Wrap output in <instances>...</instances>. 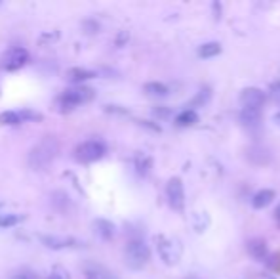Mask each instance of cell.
Returning <instances> with one entry per match:
<instances>
[{
  "label": "cell",
  "mask_w": 280,
  "mask_h": 279,
  "mask_svg": "<svg viewBox=\"0 0 280 279\" xmlns=\"http://www.w3.org/2000/svg\"><path fill=\"white\" fill-rule=\"evenodd\" d=\"M17 222H21V216L17 214H0V228H12Z\"/></svg>",
  "instance_id": "23"
},
{
  "label": "cell",
  "mask_w": 280,
  "mask_h": 279,
  "mask_svg": "<svg viewBox=\"0 0 280 279\" xmlns=\"http://www.w3.org/2000/svg\"><path fill=\"white\" fill-rule=\"evenodd\" d=\"M14 279H37V275L31 273V271H23V273H17Z\"/></svg>",
  "instance_id": "31"
},
{
  "label": "cell",
  "mask_w": 280,
  "mask_h": 279,
  "mask_svg": "<svg viewBox=\"0 0 280 279\" xmlns=\"http://www.w3.org/2000/svg\"><path fill=\"white\" fill-rule=\"evenodd\" d=\"M143 90H145V94L151 98H166L170 94V88L166 86L164 82H156V80L147 82V84L143 86Z\"/></svg>",
  "instance_id": "14"
},
{
  "label": "cell",
  "mask_w": 280,
  "mask_h": 279,
  "mask_svg": "<svg viewBox=\"0 0 280 279\" xmlns=\"http://www.w3.org/2000/svg\"><path fill=\"white\" fill-rule=\"evenodd\" d=\"M272 120H274V122H276V127H280V113H276V115H274V117H272Z\"/></svg>",
  "instance_id": "32"
},
{
  "label": "cell",
  "mask_w": 280,
  "mask_h": 279,
  "mask_svg": "<svg viewBox=\"0 0 280 279\" xmlns=\"http://www.w3.org/2000/svg\"><path fill=\"white\" fill-rule=\"evenodd\" d=\"M198 122V113L195 109H183L181 113L176 115V125L178 127H193Z\"/></svg>",
  "instance_id": "16"
},
{
  "label": "cell",
  "mask_w": 280,
  "mask_h": 279,
  "mask_svg": "<svg viewBox=\"0 0 280 279\" xmlns=\"http://www.w3.org/2000/svg\"><path fill=\"white\" fill-rule=\"evenodd\" d=\"M124 42H128V31H120V35H117V39H115V44L122 46Z\"/></svg>",
  "instance_id": "29"
},
{
  "label": "cell",
  "mask_w": 280,
  "mask_h": 279,
  "mask_svg": "<svg viewBox=\"0 0 280 279\" xmlns=\"http://www.w3.org/2000/svg\"><path fill=\"white\" fill-rule=\"evenodd\" d=\"M274 199V192L269 190V188H265V190H259V192L252 197V207L257 208V210H261V208L269 207Z\"/></svg>",
  "instance_id": "12"
},
{
  "label": "cell",
  "mask_w": 280,
  "mask_h": 279,
  "mask_svg": "<svg viewBox=\"0 0 280 279\" xmlns=\"http://www.w3.org/2000/svg\"><path fill=\"white\" fill-rule=\"evenodd\" d=\"M246 251H248V255L252 256V258H256V260H267V256H269L267 243H265L261 237L250 239L248 243H246Z\"/></svg>",
  "instance_id": "10"
},
{
  "label": "cell",
  "mask_w": 280,
  "mask_h": 279,
  "mask_svg": "<svg viewBox=\"0 0 280 279\" xmlns=\"http://www.w3.org/2000/svg\"><path fill=\"white\" fill-rule=\"evenodd\" d=\"M221 54V44L219 42H204L202 46L198 48V56L202 59H210Z\"/></svg>",
  "instance_id": "18"
},
{
  "label": "cell",
  "mask_w": 280,
  "mask_h": 279,
  "mask_svg": "<svg viewBox=\"0 0 280 279\" xmlns=\"http://www.w3.org/2000/svg\"><path fill=\"white\" fill-rule=\"evenodd\" d=\"M208 226H210L208 214H206V212H195V230L198 231V233H202V231H206Z\"/></svg>",
  "instance_id": "22"
},
{
  "label": "cell",
  "mask_w": 280,
  "mask_h": 279,
  "mask_svg": "<svg viewBox=\"0 0 280 279\" xmlns=\"http://www.w3.org/2000/svg\"><path fill=\"white\" fill-rule=\"evenodd\" d=\"M93 96H95V90L90 86H80L78 84V86L65 88L55 100V109L61 113H69L80 104H86V102L93 100Z\"/></svg>",
  "instance_id": "2"
},
{
  "label": "cell",
  "mask_w": 280,
  "mask_h": 279,
  "mask_svg": "<svg viewBox=\"0 0 280 279\" xmlns=\"http://www.w3.org/2000/svg\"><path fill=\"white\" fill-rule=\"evenodd\" d=\"M19 115H21V120H39L40 119V115L39 113H34L31 111V109H23V111H19Z\"/></svg>",
  "instance_id": "27"
},
{
  "label": "cell",
  "mask_w": 280,
  "mask_h": 279,
  "mask_svg": "<svg viewBox=\"0 0 280 279\" xmlns=\"http://www.w3.org/2000/svg\"><path fill=\"white\" fill-rule=\"evenodd\" d=\"M46 279H71V277H69V271L65 270V268H61V266H54L52 271H50V275H48Z\"/></svg>",
  "instance_id": "24"
},
{
  "label": "cell",
  "mask_w": 280,
  "mask_h": 279,
  "mask_svg": "<svg viewBox=\"0 0 280 279\" xmlns=\"http://www.w3.org/2000/svg\"><path fill=\"white\" fill-rule=\"evenodd\" d=\"M274 218H276V220H280V205L274 208Z\"/></svg>",
  "instance_id": "33"
},
{
  "label": "cell",
  "mask_w": 280,
  "mask_h": 279,
  "mask_svg": "<svg viewBox=\"0 0 280 279\" xmlns=\"http://www.w3.org/2000/svg\"><path fill=\"white\" fill-rule=\"evenodd\" d=\"M248 159L252 163H256V165H267L271 161V155H269V151L265 147L257 145V147H250L248 149Z\"/></svg>",
  "instance_id": "17"
},
{
  "label": "cell",
  "mask_w": 280,
  "mask_h": 279,
  "mask_svg": "<svg viewBox=\"0 0 280 279\" xmlns=\"http://www.w3.org/2000/svg\"><path fill=\"white\" fill-rule=\"evenodd\" d=\"M82 27H84L86 33H97L99 23H97L95 19H84V21H82Z\"/></svg>",
  "instance_id": "25"
},
{
  "label": "cell",
  "mask_w": 280,
  "mask_h": 279,
  "mask_svg": "<svg viewBox=\"0 0 280 279\" xmlns=\"http://www.w3.org/2000/svg\"><path fill=\"white\" fill-rule=\"evenodd\" d=\"M107 153V145L101 140H95V138H90V140H84L77 145L75 149V159L80 161V163H93V161H99L105 157Z\"/></svg>",
  "instance_id": "5"
},
{
  "label": "cell",
  "mask_w": 280,
  "mask_h": 279,
  "mask_svg": "<svg viewBox=\"0 0 280 279\" xmlns=\"http://www.w3.org/2000/svg\"><path fill=\"white\" fill-rule=\"evenodd\" d=\"M238 102H240L242 107H259L261 109L263 104L267 102V94H265L261 88H256V86L242 88Z\"/></svg>",
  "instance_id": "8"
},
{
  "label": "cell",
  "mask_w": 280,
  "mask_h": 279,
  "mask_svg": "<svg viewBox=\"0 0 280 279\" xmlns=\"http://www.w3.org/2000/svg\"><path fill=\"white\" fill-rule=\"evenodd\" d=\"M151 167H153V159L149 155H145V153L135 155V170H137V174L147 176L151 172Z\"/></svg>",
  "instance_id": "19"
},
{
  "label": "cell",
  "mask_w": 280,
  "mask_h": 279,
  "mask_svg": "<svg viewBox=\"0 0 280 279\" xmlns=\"http://www.w3.org/2000/svg\"><path fill=\"white\" fill-rule=\"evenodd\" d=\"M93 230L97 233V237H101L103 241H109L115 237V224L111 222V220H105V218H97L95 222H93Z\"/></svg>",
  "instance_id": "11"
},
{
  "label": "cell",
  "mask_w": 280,
  "mask_h": 279,
  "mask_svg": "<svg viewBox=\"0 0 280 279\" xmlns=\"http://www.w3.org/2000/svg\"><path fill=\"white\" fill-rule=\"evenodd\" d=\"M126 264L132 268V270H141L145 268L151 260V249L143 239H132L128 241L124 251Z\"/></svg>",
  "instance_id": "3"
},
{
  "label": "cell",
  "mask_w": 280,
  "mask_h": 279,
  "mask_svg": "<svg viewBox=\"0 0 280 279\" xmlns=\"http://www.w3.org/2000/svg\"><path fill=\"white\" fill-rule=\"evenodd\" d=\"M166 197H168V205L173 210L181 212L185 208V190H183V182L181 178L173 176L166 183Z\"/></svg>",
  "instance_id": "7"
},
{
  "label": "cell",
  "mask_w": 280,
  "mask_h": 279,
  "mask_svg": "<svg viewBox=\"0 0 280 279\" xmlns=\"http://www.w3.org/2000/svg\"><path fill=\"white\" fill-rule=\"evenodd\" d=\"M240 120L246 127H257L261 120V109L259 107H242Z\"/></svg>",
  "instance_id": "13"
},
{
  "label": "cell",
  "mask_w": 280,
  "mask_h": 279,
  "mask_svg": "<svg viewBox=\"0 0 280 279\" xmlns=\"http://www.w3.org/2000/svg\"><path fill=\"white\" fill-rule=\"evenodd\" d=\"M59 142L55 140L54 136H46V138H42L40 142L31 147V151H29V165L31 168L34 170H46V168L52 167V163L55 161V157L59 155Z\"/></svg>",
  "instance_id": "1"
},
{
  "label": "cell",
  "mask_w": 280,
  "mask_h": 279,
  "mask_svg": "<svg viewBox=\"0 0 280 279\" xmlns=\"http://www.w3.org/2000/svg\"><path fill=\"white\" fill-rule=\"evenodd\" d=\"M86 279H103V275L97 270H86Z\"/></svg>",
  "instance_id": "30"
},
{
  "label": "cell",
  "mask_w": 280,
  "mask_h": 279,
  "mask_svg": "<svg viewBox=\"0 0 280 279\" xmlns=\"http://www.w3.org/2000/svg\"><path fill=\"white\" fill-rule=\"evenodd\" d=\"M29 52L21 46H14V48H8L2 57H0V67L4 69V71H17V69H21L25 65L29 64Z\"/></svg>",
  "instance_id": "6"
},
{
  "label": "cell",
  "mask_w": 280,
  "mask_h": 279,
  "mask_svg": "<svg viewBox=\"0 0 280 279\" xmlns=\"http://www.w3.org/2000/svg\"><path fill=\"white\" fill-rule=\"evenodd\" d=\"M19 122H23V120H21V115H19V111H12V109H8V111L0 113V125L10 127V125H19Z\"/></svg>",
  "instance_id": "20"
},
{
  "label": "cell",
  "mask_w": 280,
  "mask_h": 279,
  "mask_svg": "<svg viewBox=\"0 0 280 279\" xmlns=\"http://www.w3.org/2000/svg\"><path fill=\"white\" fill-rule=\"evenodd\" d=\"M153 115H155V117H158V119H166V117H170L171 115V111H170V107H155V109H153Z\"/></svg>",
  "instance_id": "28"
},
{
  "label": "cell",
  "mask_w": 280,
  "mask_h": 279,
  "mask_svg": "<svg viewBox=\"0 0 280 279\" xmlns=\"http://www.w3.org/2000/svg\"><path fill=\"white\" fill-rule=\"evenodd\" d=\"M259 279H274V277H272V275H261Z\"/></svg>",
  "instance_id": "34"
},
{
  "label": "cell",
  "mask_w": 280,
  "mask_h": 279,
  "mask_svg": "<svg viewBox=\"0 0 280 279\" xmlns=\"http://www.w3.org/2000/svg\"><path fill=\"white\" fill-rule=\"evenodd\" d=\"M40 243L48 249H54V251H61V249L69 247H82V243L75 237H57V235H40Z\"/></svg>",
  "instance_id": "9"
},
{
  "label": "cell",
  "mask_w": 280,
  "mask_h": 279,
  "mask_svg": "<svg viewBox=\"0 0 280 279\" xmlns=\"http://www.w3.org/2000/svg\"><path fill=\"white\" fill-rule=\"evenodd\" d=\"M95 77H97V73L92 69H84V67H71L67 71V79H71L73 82H82V80L95 79Z\"/></svg>",
  "instance_id": "15"
},
{
  "label": "cell",
  "mask_w": 280,
  "mask_h": 279,
  "mask_svg": "<svg viewBox=\"0 0 280 279\" xmlns=\"http://www.w3.org/2000/svg\"><path fill=\"white\" fill-rule=\"evenodd\" d=\"M156 243V251H158V256L166 266H176L181 258V253H183V247L179 239L176 237H166V235H156L155 237Z\"/></svg>",
  "instance_id": "4"
},
{
  "label": "cell",
  "mask_w": 280,
  "mask_h": 279,
  "mask_svg": "<svg viewBox=\"0 0 280 279\" xmlns=\"http://www.w3.org/2000/svg\"><path fill=\"white\" fill-rule=\"evenodd\" d=\"M269 94H271V98L274 100V102H278L280 104V80L272 82L271 88H269Z\"/></svg>",
  "instance_id": "26"
},
{
  "label": "cell",
  "mask_w": 280,
  "mask_h": 279,
  "mask_svg": "<svg viewBox=\"0 0 280 279\" xmlns=\"http://www.w3.org/2000/svg\"><path fill=\"white\" fill-rule=\"evenodd\" d=\"M210 88H204L200 90L198 94H196L193 100H191V104H189V109H193V107H204V105L210 102Z\"/></svg>",
  "instance_id": "21"
}]
</instances>
